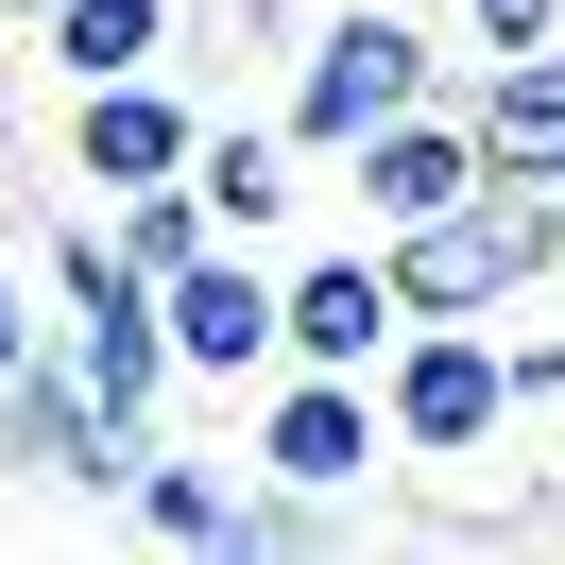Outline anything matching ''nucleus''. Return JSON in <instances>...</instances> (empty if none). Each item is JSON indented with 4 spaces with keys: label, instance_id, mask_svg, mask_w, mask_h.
Returning a JSON list of instances; mask_svg holds the SVG:
<instances>
[{
    "label": "nucleus",
    "instance_id": "nucleus-1",
    "mask_svg": "<svg viewBox=\"0 0 565 565\" xmlns=\"http://www.w3.org/2000/svg\"><path fill=\"white\" fill-rule=\"evenodd\" d=\"M377 275H394V309H412V326H428V309H446V326H497L514 291L565 275V189H462V206L394 223Z\"/></svg>",
    "mask_w": 565,
    "mask_h": 565
},
{
    "label": "nucleus",
    "instance_id": "nucleus-2",
    "mask_svg": "<svg viewBox=\"0 0 565 565\" xmlns=\"http://www.w3.org/2000/svg\"><path fill=\"white\" fill-rule=\"evenodd\" d=\"M428 86H446V18H428V0H326L309 35H291V104H275V138L326 172L360 120L428 104Z\"/></svg>",
    "mask_w": 565,
    "mask_h": 565
},
{
    "label": "nucleus",
    "instance_id": "nucleus-3",
    "mask_svg": "<svg viewBox=\"0 0 565 565\" xmlns=\"http://www.w3.org/2000/svg\"><path fill=\"white\" fill-rule=\"evenodd\" d=\"M154 428H172V412H104V394L35 343L18 377H0V480H18V497H104V514H120V480L154 462Z\"/></svg>",
    "mask_w": 565,
    "mask_h": 565
},
{
    "label": "nucleus",
    "instance_id": "nucleus-4",
    "mask_svg": "<svg viewBox=\"0 0 565 565\" xmlns=\"http://www.w3.org/2000/svg\"><path fill=\"white\" fill-rule=\"evenodd\" d=\"M377 428H394V462H480L497 428H514V343L497 326H394V360H377Z\"/></svg>",
    "mask_w": 565,
    "mask_h": 565
},
{
    "label": "nucleus",
    "instance_id": "nucleus-5",
    "mask_svg": "<svg viewBox=\"0 0 565 565\" xmlns=\"http://www.w3.org/2000/svg\"><path fill=\"white\" fill-rule=\"evenodd\" d=\"M343 206H360V241H394V223H428V206H462V189H497L480 172V120H462V86H428V104H394V120H360L343 154Z\"/></svg>",
    "mask_w": 565,
    "mask_h": 565
},
{
    "label": "nucleus",
    "instance_id": "nucleus-6",
    "mask_svg": "<svg viewBox=\"0 0 565 565\" xmlns=\"http://www.w3.org/2000/svg\"><path fill=\"white\" fill-rule=\"evenodd\" d=\"M257 480H291V497H377V480H394L377 377H309V360H275V377H257Z\"/></svg>",
    "mask_w": 565,
    "mask_h": 565
},
{
    "label": "nucleus",
    "instance_id": "nucleus-7",
    "mask_svg": "<svg viewBox=\"0 0 565 565\" xmlns=\"http://www.w3.org/2000/svg\"><path fill=\"white\" fill-rule=\"evenodd\" d=\"M154 326H172V377L257 394V377H275V257H257V241H206L189 275H154Z\"/></svg>",
    "mask_w": 565,
    "mask_h": 565
},
{
    "label": "nucleus",
    "instance_id": "nucleus-8",
    "mask_svg": "<svg viewBox=\"0 0 565 565\" xmlns=\"http://www.w3.org/2000/svg\"><path fill=\"white\" fill-rule=\"evenodd\" d=\"M189 138H206V104H189L172 70H104V86H70V189H86V206L172 189V172H189Z\"/></svg>",
    "mask_w": 565,
    "mask_h": 565
},
{
    "label": "nucleus",
    "instance_id": "nucleus-9",
    "mask_svg": "<svg viewBox=\"0 0 565 565\" xmlns=\"http://www.w3.org/2000/svg\"><path fill=\"white\" fill-rule=\"evenodd\" d=\"M394 275H377V241H343V257H291L275 275V360H309V377H377L394 360Z\"/></svg>",
    "mask_w": 565,
    "mask_h": 565
},
{
    "label": "nucleus",
    "instance_id": "nucleus-10",
    "mask_svg": "<svg viewBox=\"0 0 565 565\" xmlns=\"http://www.w3.org/2000/svg\"><path fill=\"white\" fill-rule=\"evenodd\" d=\"M462 120H480V172L497 189H565V35H531V52H462Z\"/></svg>",
    "mask_w": 565,
    "mask_h": 565
},
{
    "label": "nucleus",
    "instance_id": "nucleus-11",
    "mask_svg": "<svg viewBox=\"0 0 565 565\" xmlns=\"http://www.w3.org/2000/svg\"><path fill=\"white\" fill-rule=\"evenodd\" d=\"M291 172H309V154H291L275 120H206V138H189V189H206V223H223V241H275V223L309 206Z\"/></svg>",
    "mask_w": 565,
    "mask_h": 565
},
{
    "label": "nucleus",
    "instance_id": "nucleus-12",
    "mask_svg": "<svg viewBox=\"0 0 565 565\" xmlns=\"http://www.w3.org/2000/svg\"><path fill=\"white\" fill-rule=\"evenodd\" d=\"M120 514H138L154 548H241V462H206V446H172V428H154V462L120 480Z\"/></svg>",
    "mask_w": 565,
    "mask_h": 565
},
{
    "label": "nucleus",
    "instance_id": "nucleus-13",
    "mask_svg": "<svg viewBox=\"0 0 565 565\" xmlns=\"http://www.w3.org/2000/svg\"><path fill=\"white\" fill-rule=\"evenodd\" d=\"M52 86H104V70H172V0H52L35 18Z\"/></svg>",
    "mask_w": 565,
    "mask_h": 565
},
{
    "label": "nucleus",
    "instance_id": "nucleus-14",
    "mask_svg": "<svg viewBox=\"0 0 565 565\" xmlns=\"http://www.w3.org/2000/svg\"><path fill=\"white\" fill-rule=\"evenodd\" d=\"M104 241H120V275H189L223 223H206V189L172 172V189H120V206H104Z\"/></svg>",
    "mask_w": 565,
    "mask_h": 565
},
{
    "label": "nucleus",
    "instance_id": "nucleus-15",
    "mask_svg": "<svg viewBox=\"0 0 565 565\" xmlns=\"http://www.w3.org/2000/svg\"><path fill=\"white\" fill-rule=\"evenodd\" d=\"M446 35L462 52H531V35H565V0H446Z\"/></svg>",
    "mask_w": 565,
    "mask_h": 565
},
{
    "label": "nucleus",
    "instance_id": "nucleus-16",
    "mask_svg": "<svg viewBox=\"0 0 565 565\" xmlns=\"http://www.w3.org/2000/svg\"><path fill=\"white\" fill-rule=\"evenodd\" d=\"M35 343H52V291L18 275V257H0V377H18V360H35Z\"/></svg>",
    "mask_w": 565,
    "mask_h": 565
},
{
    "label": "nucleus",
    "instance_id": "nucleus-17",
    "mask_svg": "<svg viewBox=\"0 0 565 565\" xmlns=\"http://www.w3.org/2000/svg\"><path fill=\"white\" fill-rule=\"evenodd\" d=\"M497 343H514V326H497ZM531 394H565V326H531V343H514V412H531Z\"/></svg>",
    "mask_w": 565,
    "mask_h": 565
},
{
    "label": "nucleus",
    "instance_id": "nucleus-18",
    "mask_svg": "<svg viewBox=\"0 0 565 565\" xmlns=\"http://www.w3.org/2000/svg\"><path fill=\"white\" fill-rule=\"evenodd\" d=\"M35 18H52V0H0V35H35Z\"/></svg>",
    "mask_w": 565,
    "mask_h": 565
}]
</instances>
